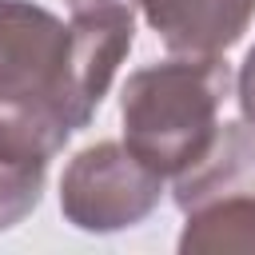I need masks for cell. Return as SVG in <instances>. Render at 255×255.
I'll list each match as a JSON object with an SVG mask.
<instances>
[{
	"instance_id": "obj_3",
	"label": "cell",
	"mask_w": 255,
	"mask_h": 255,
	"mask_svg": "<svg viewBox=\"0 0 255 255\" xmlns=\"http://www.w3.org/2000/svg\"><path fill=\"white\" fill-rule=\"evenodd\" d=\"M163 195V175L128 143L100 139L76 151L60 175V211L72 227L112 235L143 223Z\"/></svg>"
},
{
	"instance_id": "obj_1",
	"label": "cell",
	"mask_w": 255,
	"mask_h": 255,
	"mask_svg": "<svg viewBox=\"0 0 255 255\" xmlns=\"http://www.w3.org/2000/svg\"><path fill=\"white\" fill-rule=\"evenodd\" d=\"M131 8L56 12L32 0H0V108L28 112L72 139L112 88L131 52Z\"/></svg>"
},
{
	"instance_id": "obj_4",
	"label": "cell",
	"mask_w": 255,
	"mask_h": 255,
	"mask_svg": "<svg viewBox=\"0 0 255 255\" xmlns=\"http://www.w3.org/2000/svg\"><path fill=\"white\" fill-rule=\"evenodd\" d=\"M64 143L68 135L52 124L16 108H0V231L16 227L36 211L48 163Z\"/></svg>"
},
{
	"instance_id": "obj_8",
	"label": "cell",
	"mask_w": 255,
	"mask_h": 255,
	"mask_svg": "<svg viewBox=\"0 0 255 255\" xmlns=\"http://www.w3.org/2000/svg\"><path fill=\"white\" fill-rule=\"evenodd\" d=\"M235 96H239L243 120L255 124V48L247 52V60H243V68H239V76H235Z\"/></svg>"
},
{
	"instance_id": "obj_6",
	"label": "cell",
	"mask_w": 255,
	"mask_h": 255,
	"mask_svg": "<svg viewBox=\"0 0 255 255\" xmlns=\"http://www.w3.org/2000/svg\"><path fill=\"white\" fill-rule=\"evenodd\" d=\"M215 199H255V124H223L207 151L175 175V207L191 211Z\"/></svg>"
},
{
	"instance_id": "obj_2",
	"label": "cell",
	"mask_w": 255,
	"mask_h": 255,
	"mask_svg": "<svg viewBox=\"0 0 255 255\" xmlns=\"http://www.w3.org/2000/svg\"><path fill=\"white\" fill-rule=\"evenodd\" d=\"M231 68L219 56H171L128 76L120 92L124 143L159 175L191 167L219 131Z\"/></svg>"
},
{
	"instance_id": "obj_7",
	"label": "cell",
	"mask_w": 255,
	"mask_h": 255,
	"mask_svg": "<svg viewBox=\"0 0 255 255\" xmlns=\"http://www.w3.org/2000/svg\"><path fill=\"white\" fill-rule=\"evenodd\" d=\"M183 215V255H255V199H215Z\"/></svg>"
},
{
	"instance_id": "obj_5",
	"label": "cell",
	"mask_w": 255,
	"mask_h": 255,
	"mask_svg": "<svg viewBox=\"0 0 255 255\" xmlns=\"http://www.w3.org/2000/svg\"><path fill=\"white\" fill-rule=\"evenodd\" d=\"M175 56H223L243 40L255 0H135Z\"/></svg>"
},
{
	"instance_id": "obj_9",
	"label": "cell",
	"mask_w": 255,
	"mask_h": 255,
	"mask_svg": "<svg viewBox=\"0 0 255 255\" xmlns=\"http://www.w3.org/2000/svg\"><path fill=\"white\" fill-rule=\"evenodd\" d=\"M135 0H68L72 12H100V8H131Z\"/></svg>"
}]
</instances>
